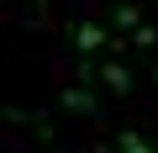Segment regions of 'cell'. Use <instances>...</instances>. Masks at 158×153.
<instances>
[{
  "label": "cell",
  "instance_id": "1",
  "mask_svg": "<svg viewBox=\"0 0 158 153\" xmlns=\"http://www.w3.org/2000/svg\"><path fill=\"white\" fill-rule=\"evenodd\" d=\"M74 42H79V53H95V48H106V27L79 21V27H74Z\"/></svg>",
  "mask_w": 158,
  "mask_h": 153
},
{
  "label": "cell",
  "instance_id": "2",
  "mask_svg": "<svg viewBox=\"0 0 158 153\" xmlns=\"http://www.w3.org/2000/svg\"><path fill=\"white\" fill-rule=\"evenodd\" d=\"M63 106H69V111H79V116H95V111H100V106H95V95H90V90H79V85H69V90H63Z\"/></svg>",
  "mask_w": 158,
  "mask_h": 153
},
{
  "label": "cell",
  "instance_id": "3",
  "mask_svg": "<svg viewBox=\"0 0 158 153\" xmlns=\"http://www.w3.org/2000/svg\"><path fill=\"white\" fill-rule=\"evenodd\" d=\"M100 79H106L116 95H127V90H132V74H127L121 63H100Z\"/></svg>",
  "mask_w": 158,
  "mask_h": 153
},
{
  "label": "cell",
  "instance_id": "4",
  "mask_svg": "<svg viewBox=\"0 0 158 153\" xmlns=\"http://www.w3.org/2000/svg\"><path fill=\"white\" fill-rule=\"evenodd\" d=\"M116 27H121V32H142V11L121 0V6H116Z\"/></svg>",
  "mask_w": 158,
  "mask_h": 153
},
{
  "label": "cell",
  "instance_id": "5",
  "mask_svg": "<svg viewBox=\"0 0 158 153\" xmlns=\"http://www.w3.org/2000/svg\"><path fill=\"white\" fill-rule=\"evenodd\" d=\"M116 148H121V153H153V148H148V137H142V132H132V127H121Z\"/></svg>",
  "mask_w": 158,
  "mask_h": 153
},
{
  "label": "cell",
  "instance_id": "6",
  "mask_svg": "<svg viewBox=\"0 0 158 153\" xmlns=\"http://www.w3.org/2000/svg\"><path fill=\"white\" fill-rule=\"evenodd\" d=\"M37 16H48V0H37Z\"/></svg>",
  "mask_w": 158,
  "mask_h": 153
},
{
  "label": "cell",
  "instance_id": "7",
  "mask_svg": "<svg viewBox=\"0 0 158 153\" xmlns=\"http://www.w3.org/2000/svg\"><path fill=\"white\" fill-rule=\"evenodd\" d=\"M153 79H158V69H153Z\"/></svg>",
  "mask_w": 158,
  "mask_h": 153
}]
</instances>
